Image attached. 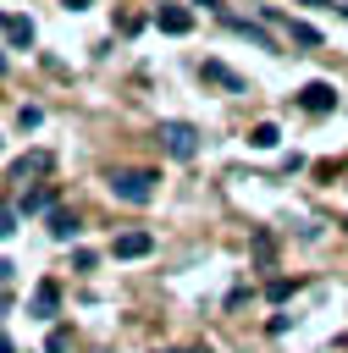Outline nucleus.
Wrapping results in <instances>:
<instances>
[{
    "mask_svg": "<svg viewBox=\"0 0 348 353\" xmlns=\"http://www.w3.org/2000/svg\"><path fill=\"white\" fill-rule=\"evenodd\" d=\"M155 182H160L155 171H116V176H110V193H116L122 204H149V199H155Z\"/></svg>",
    "mask_w": 348,
    "mask_h": 353,
    "instance_id": "1",
    "label": "nucleus"
},
{
    "mask_svg": "<svg viewBox=\"0 0 348 353\" xmlns=\"http://www.w3.org/2000/svg\"><path fill=\"white\" fill-rule=\"evenodd\" d=\"M160 143H166L171 160H193V154H199V127H188V121H160Z\"/></svg>",
    "mask_w": 348,
    "mask_h": 353,
    "instance_id": "2",
    "label": "nucleus"
},
{
    "mask_svg": "<svg viewBox=\"0 0 348 353\" xmlns=\"http://www.w3.org/2000/svg\"><path fill=\"white\" fill-rule=\"evenodd\" d=\"M298 105H304V110H309V116H326V110H331V105H337V88H331V83H320V77H315V83H304V94H298Z\"/></svg>",
    "mask_w": 348,
    "mask_h": 353,
    "instance_id": "3",
    "label": "nucleus"
},
{
    "mask_svg": "<svg viewBox=\"0 0 348 353\" xmlns=\"http://www.w3.org/2000/svg\"><path fill=\"white\" fill-rule=\"evenodd\" d=\"M149 248H155V237H149V232H138V226H133V232H122V237L110 243V254H116V259H144Z\"/></svg>",
    "mask_w": 348,
    "mask_h": 353,
    "instance_id": "4",
    "label": "nucleus"
},
{
    "mask_svg": "<svg viewBox=\"0 0 348 353\" xmlns=\"http://www.w3.org/2000/svg\"><path fill=\"white\" fill-rule=\"evenodd\" d=\"M199 72H204V83H215V88H226V94H249V83H243L232 66H221V61H204Z\"/></svg>",
    "mask_w": 348,
    "mask_h": 353,
    "instance_id": "5",
    "label": "nucleus"
},
{
    "mask_svg": "<svg viewBox=\"0 0 348 353\" xmlns=\"http://www.w3.org/2000/svg\"><path fill=\"white\" fill-rule=\"evenodd\" d=\"M155 22H160V33H188V28H193V11H188V6H160Z\"/></svg>",
    "mask_w": 348,
    "mask_h": 353,
    "instance_id": "6",
    "label": "nucleus"
},
{
    "mask_svg": "<svg viewBox=\"0 0 348 353\" xmlns=\"http://www.w3.org/2000/svg\"><path fill=\"white\" fill-rule=\"evenodd\" d=\"M55 303H61V287H55V281H39V287H33V314H39V320H50V314H55Z\"/></svg>",
    "mask_w": 348,
    "mask_h": 353,
    "instance_id": "7",
    "label": "nucleus"
},
{
    "mask_svg": "<svg viewBox=\"0 0 348 353\" xmlns=\"http://www.w3.org/2000/svg\"><path fill=\"white\" fill-rule=\"evenodd\" d=\"M50 204H55V188H28L17 210H22V215H39V210H50Z\"/></svg>",
    "mask_w": 348,
    "mask_h": 353,
    "instance_id": "8",
    "label": "nucleus"
},
{
    "mask_svg": "<svg viewBox=\"0 0 348 353\" xmlns=\"http://www.w3.org/2000/svg\"><path fill=\"white\" fill-rule=\"evenodd\" d=\"M44 171H50V154H44V149H39V154H22V160H17V182H28V176H44Z\"/></svg>",
    "mask_w": 348,
    "mask_h": 353,
    "instance_id": "9",
    "label": "nucleus"
},
{
    "mask_svg": "<svg viewBox=\"0 0 348 353\" xmlns=\"http://www.w3.org/2000/svg\"><path fill=\"white\" fill-rule=\"evenodd\" d=\"M249 143H254V149H276V143H282L276 121H260V127H249Z\"/></svg>",
    "mask_w": 348,
    "mask_h": 353,
    "instance_id": "10",
    "label": "nucleus"
},
{
    "mask_svg": "<svg viewBox=\"0 0 348 353\" xmlns=\"http://www.w3.org/2000/svg\"><path fill=\"white\" fill-rule=\"evenodd\" d=\"M72 232H77V221H72V210H50V237H55V243H66Z\"/></svg>",
    "mask_w": 348,
    "mask_h": 353,
    "instance_id": "11",
    "label": "nucleus"
},
{
    "mask_svg": "<svg viewBox=\"0 0 348 353\" xmlns=\"http://www.w3.org/2000/svg\"><path fill=\"white\" fill-rule=\"evenodd\" d=\"M6 39H11L17 50H22V44H33V22H28V17H11V22H6Z\"/></svg>",
    "mask_w": 348,
    "mask_h": 353,
    "instance_id": "12",
    "label": "nucleus"
},
{
    "mask_svg": "<svg viewBox=\"0 0 348 353\" xmlns=\"http://www.w3.org/2000/svg\"><path fill=\"white\" fill-rule=\"evenodd\" d=\"M287 33H293V44H304V50H315V44H320V33H315L309 22H287Z\"/></svg>",
    "mask_w": 348,
    "mask_h": 353,
    "instance_id": "13",
    "label": "nucleus"
},
{
    "mask_svg": "<svg viewBox=\"0 0 348 353\" xmlns=\"http://www.w3.org/2000/svg\"><path fill=\"white\" fill-rule=\"evenodd\" d=\"M66 347H72V336H66V331H61V325H55V331H50V336H44V353H66Z\"/></svg>",
    "mask_w": 348,
    "mask_h": 353,
    "instance_id": "14",
    "label": "nucleus"
},
{
    "mask_svg": "<svg viewBox=\"0 0 348 353\" xmlns=\"http://www.w3.org/2000/svg\"><path fill=\"white\" fill-rule=\"evenodd\" d=\"M17 215H22V210H11V204H0V237H11V232H17Z\"/></svg>",
    "mask_w": 348,
    "mask_h": 353,
    "instance_id": "15",
    "label": "nucleus"
},
{
    "mask_svg": "<svg viewBox=\"0 0 348 353\" xmlns=\"http://www.w3.org/2000/svg\"><path fill=\"white\" fill-rule=\"evenodd\" d=\"M254 254H260V259H265V265H271V254H276V243H271V237H265V232H260V237H254Z\"/></svg>",
    "mask_w": 348,
    "mask_h": 353,
    "instance_id": "16",
    "label": "nucleus"
},
{
    "mask_svg": "<svg viewBox=\"0 0 348 353\" xmlns=\"http://www.w3.org/2000/svg\"><path fill=\"white\" fill-rule=\"evenodd\" d=\"M61 6H66V11H83V6H88V0H61Z\"/></svg>",
    "mask_w": 348,
    "mask_h": 353,
    "instance_id": "17",
    "label": "nucleus"
},
{
    "mask_svg": "<svg viewBox=\"0 0 348 353\" xmlns=\"http://www.w3.org/2000/svg\"><path fill=\"white\" fill-rule=\"evenodd\" d=\"M0 281H11V265H6V259H0Z\"/></svg>",
    "mask_w": 348,
    "mask_h": 353,
    "instance_id": "18",
    "label": "nucleus"
},
{
    "mask_svg": "<svg viewBox=\"0 0 348 353\" xmlns=\"http://www.w3.org/2000/svg\"><path fill=\"white\" fill-rule=\"evenodd\" d=\"M0 353H11V336H6V331H0Z\"/></svg>",
    "mask_w": 348,
    "mask_h": 353,
    "instance_id": "19",
    "label": "nucleus"
},
{
    "mask_svg": "<svg viewBox=\"0 0 348 353\" xmlns=\"http://www.w3.org/2000/svg\"><path fill=\"white\" fill-rule=\"evenodd\" d=\"M298 6H331V0H298Z\"/></svg>",
    "mask_w": 348,
    "mask_h": 353,
    "instance_id": "20",
    "label": "nucleus"
},
{
    "mask_svg": "<svg viewBox=\"0 0 348 353\" xmlns=\"http://www.w3.org/2000/svg\"><path fill=\"white\" fill-rule=\"evenodd\" d=\"M193 6H221V0H193Z\"/></svg>",
    "mask_w": 348,
    "mask_h": 353,
    "instance_id": "21",
    "label": "nucleus"
},
{
    "mask_svg": "<svg viewBox=\"0 0 348 353\" xmlns=\"http://www.w3.org/2000/svg\"><path fill=\"white\" fill-rule=\"evenodd\" d=\"M6 22H11V17H6V11H0V28H6Z\"/></svg>",
    "mask_w": 348,
    "mask_h": 353,
    "instance_id": "22",
    "label": "nucleus"
},
{
    "mask_svg": "<svg viewBox=\"0 0 348 353\" xmlns=\"http://www.w3.org/2000/svg\"><path fill=\"white\" fill-rule=\"evenodd\" d=\"M0 72H6V55H0Z\"/></svg>",
    "mask_w": 348,
    "mask_h": 353,
    "instance_id": "23",
    "label": "nucleus"
}]
</instances>
